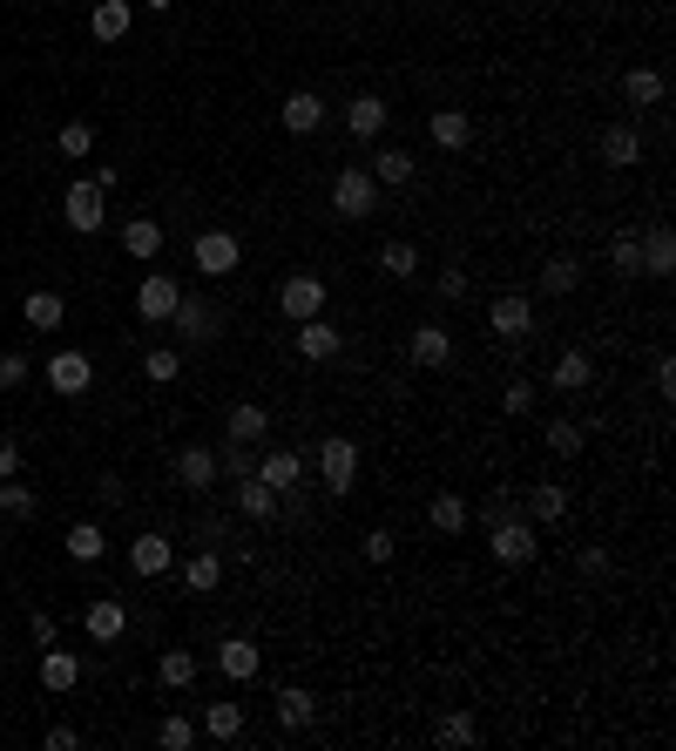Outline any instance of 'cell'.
Segmentation results:
<instances>
[{"instance_id":"cell-8","label":"cell","mask_w":676,"mask_h":751,"mask_svg":"<svg viewBox=\"0 0 676 751\" xmlns=\"http://www.w3.org/2000/svg\"><path fill=\"white\" fill-rule=\"evenodd\" d=\"M41 379H48V393H61V399H81L96 386V359L89 353H54L48 366H41Z\"/></svg>"},{"instance_id":"cell-46","label":"cell","mask_w":676,"mask_h":751,"mask_svg":"<svg viewBox=\"0 0 676 751\" xmlns=\"http://www.w3.org/2000/svg\"><path fill=\"white\" fill-rule=\"evenodd\" d=\"M28 379H34V359L21 346H8V353H0V393H21Z\"/></svg>"},{"instance_id":"cell-19","label":"cell","mask_w":676,"mask_h":751,"mask_svg":"<svg viewBox=\"0 0 676 751\" xmlns=\"http://www.w3.org/2000/svg\"><path fill=\"white\" fill-rule=\"evenodd\" d=\"M386 122H392V109H386L379 96H352V102H346V136H352V142H379Z\"/></svg>"},{"instance_id":"cell-32","label":"cell","mask_w":676,"mask_h":751,"mask_svg":"<svg viewBox=\"0 0 676 751\" xmlns=\"http://www.w3.org/2000/svg\"><path fill=\"white\" fill-rule=\"evenodd\" d=\"M122 250H129V258H142V265H156L162 258V224L156 217H129L122 224Z\"/></svg>"},{"instance_id":"cell-25","label":"cell","mask_w":676,"mask_h":751,"mask_svg":"<svg viewBox=\"0 0 676 751\" xmlns=\"http://www.w3.org/2000/svg\"><path fill=\"white\" fill-rule=\"evenodd\" d=\"M74 684H81V656H74V650H54V643H48V650H41V691L68 698Z\"/></svg>"},{"instance_id":"cell-21","label":"cell","mask_w":676,"mask_h":751,"mask_svg":"<svg viewBox=\"0 0 676 751\" xmlns=\"http://www.w3.org/2000/svg\"><path fill=\"white\" fill-rule=\"evenodd\" d=\"M258 663H265V656H258V643H250V636H223V643H217V671H223L230 684H250V678H258Z\"/></svg>"},{"instance_id":"cell-18","label":"cell","mask_w":676,"mask_h":751,"mask_svg":"<svg viewBox=\"0 0 676 751\" xmlns=\"http://www.w3.org/2000/svg\"><path fill=\"white\" fill-rule=\"evenodd\" d=\"M406 353H412V366H427V373H440V366L454 359V332H447V325H412V339H406Z\"/></svg>"},{"instance_id":"cell-37","label":"cell","mask_w":676,"mask_h":751,"mask_svg":"<svg viewBox=\"0 0 676 751\" xmlns=\"http://www.w3.org/2000/svg\"><path fill=\"white\" fill-rule=\"evenodd\" d=\"M427 129H434L440 149H467V142H474V116H467V109H434Z\"/></svg>"},{"instance_id":"cell-54","label":"cell","mask_w":676,"mask_h":751,"mask_svg":"<svg viewBox=\"0 0 676 751\" xmlns=\"http://www.w3.org/2000/svg\"><path fill=\"white\" fill-rule=\"evenodd\" d=\"M575 569H581L588 582H603V575H609V549H581V555H575Z\"/></svg>"},{"instance_id":"cell-47","label":"cell","mask_w":676,"mask_h":751,"mask_svg":"<svg viewBox=\"0 0 676 751\" xmlns=\"http://www.w3.org/2000/svg\"><path fill=\"white\" fill-rule=\"evenodd\" d=\"M54 149H61V156H74V162H81V156H96V129H89V122H61Z\"/></svg>"},{"instance_id":"cell-26","label":"cell","mask_w":676,"mask_h":751,"mask_svg":"<svg viewBox=\"0 0 676 751\" xmlns=\"http://www.w3.org/2000/svg\"><path fill=\"white\" fill-rule=\"evenodd\" d=\"M643 237V278H669L676 271V237H669V224H649V230H636Z\"/></svg>"},{"instance_id":"cell-41","label":"cell","mask_w":676,"mask_h":751,"mask_svg":"<svg viewBox=\"0 0 676 751\" xmlns=\"http://www.w3.org/2000/svg\"><path fill=\"white\" fill-rule=\"evenodd\" d=\"M541 434H548V454H561V461H575V454L588 447V427H581V421H568V413H561V421H548Z\"/></svg>"},{"instance_id":"cell-22","label":"cell","mask_w":676,"mask_h":751,"mask_svg":"<svg viewBox=\"0 0 676 751\" xmlns=\"http://www.w3.org/2000/svg\"><path fill=\"white\" fill-rule=\"evenodd\" d=\"M129 28H136V8H129V0H96V14H89V34H96L102 48L129 41Z\"/></svg>"},{"instance_id":"cell-3","label":"cell","mask_w":676,"mask_h":751,"mask_svg":"<svg viewBox=\"0 0 676 751\" xmlns=\"http://www.w3.org/2000/svg\"><path fill=\"white\" fill-rule=\"evenodd\" d=\"M487 555H494V562H507V569H528V562L541 555V542H535V522H528V515H507V522H494V528H487Z\"/></svg>"},{"instance_id":"cell-61","label":"cell","mask_w":676,"mask_h":751,"mask_svg":"<svg viewBox=\"0 0 676 751\" xmlns=\"http://www.w3.org/2000/svg\"><path fill=\"white\" fill-rule=\"evenodd\" d=\"M89 184H96V190H116V184H122V170H116V162H96V177H89Z\"/></svg>"},{"instance_id":"cell-56","label":"cell","mask_w":676,"mask_h":751,"mask_svg":"<svg viewBox=\"0 0 676 751\" xmlns=\"http://www.w3.org/2000/svg\"><path fill=\"white\" fill-rule=\"evenodd\" d=\"M14 474H21V441L0 434V481H14Z\"/></svg>"},{"instance_id":"cell-12","label":"cell","mask_w":676,"mask_h":751,"mask_svg":"<svg viewBox=\"0 0 676 751\" xmlns=\"http://www.w3.org/2000/svg\"><path fill=\"white\" fill-rule=\"evenodd\" d=\"M250 474H258L271 494H291L305 481V454L298 447H258V467H250Z\"/></svg>"},{"instance_id":"cell-60","label":"cell","mask_w":676,"mask_h":751,"mask_svg":"<svg viewBox=\"0 0 676 751\" xmlns=\"http://www.w3.org/2000/svg\"><path fill=\"white\" fill-rule=\"evenodd\" d=\"M656 393H663V399L676 393V359H669V353H656Z\"/></svg>"},{"instance_id":"cell-57","label":"cell","mask_w":676,"mask_h":751,"mask_svg":"<svg viewBox=\"0 0 676 751\" xmlns=\"http://www.w3.org/2000/svg\"><path fill=\"white\" fill-rule=\"evenodd\" d=\"M197 542H203V549H223V542H230V528H223L217 515H197Z\"/></svg>"},{"instance_id":"cell-23","label":"cell","mask_w":676,"mask_h":751,"mask_svg":"<svg viewBox=\"0 0 676 751\" xmlns=\"http://www.w3.org/2000/svg\"><path fill=\"white\" fill-rule=\"evenodd\" d=\"M177 575H183L190 596H217V582H223V549H203V542H197V555H190Z\"/></svg>"},{"instance_id":"cell-59","label":"cell","mask_w":676,"mask_h":751,"mask_svg":"<svg viewBox=\"0 0 676 751\" xmlns=\"http://www.w3.org/2000/svg\"><path fill=\"white\" fill-rule=\"evenodd\" d=\"M28 630H34V643H41V650H48V643H54V636H61V623H54V616H48V610H34V616H28Z\"/></svg>"},{"instance_id":"cell-14","label":"cell","mask_w":676,"mask_h":751,"mask_svg":"<svg viewBox=\"0 0 676 751\" xmlns=\"http://www.w3.org/2000/svg\"><path fill=\"white\" fill-rule=\"evenodd\" d=\"M223 441H243V447H265V441H271V413H265L258 399H237V406L223 413Z\"/></svg>"},{"instance_id":"cell-27","label":"cell","mask_w":676,"mask_h":751,"mask_svg":"<svg viewBox=\"0 0 676 751\" xmlns=\"http://www.w3.org/2000/svg\"><path fill=\"white\" fill-rule=\"evenodd\" d=\"M623 96H629V109H663L669 75H663V68H629V75H623Z\"/></svg>"},{"instance_id":"cell-15","label":"cell","mask_w":676,"mask_h":751,"mask_svg":"<svg viewBox=\"0 0 676 751\" xmlns=\"http://www.w3.org/2000/svg\"><path fill=\"white\" fill-rule=\"evenodd\" d=\"M325 116H331V102H325L318 89H298V96H285V109H278V122H285L291 136H318Z\"/></svg>"},{"instance_id":"cell-31","label":"cell","mask_w":676,"mask_h":751,"mask_svg":"<svg viewBox=\"0 0 676 751\" xmlns=\"http://www.w3.org/2000/svg\"><path fill=\"white\" fill-rule=\"evenodd\" d=\"M203 738H210V744H237V738H243V704H230V698L203 704Z\"/></svg>"},{"instance_id":"cell-42","label":"cell","mask_w":676,"mask_h":751,"mask_svg":"<svg viewBox=\"0 0 676 751\" xmlns=\"http://www.w3.org/2000/svg\"><path fill=\"white\" fill-rule=\"evenodd\" d=\"M535 285H541V291H548V298H568V291H575V285H581V265H575V258H548V265H541V278H535Z\"/></svg>"},{"instance_id":"cell-2","label":"cell","mask_w":676,"mask_h":751,"mask_svg":"<svg viewBox=\"0 0 676 751\" xmlns=\"http://www.w3.org/2000/svg\"><path fill=\"white\" fill-rule=\"evenodd\" d=\"M487 332L500 346H521V339H535L541 332V318H535V298L528 291H500L494 305H487Z\"/></svg>"},{"instance_id":"cell-7","label":"cell","mask_w":676,"mask_h":751,"mask_svg":"<svg viewBox=\"0 0 676 751\" xmlns=\"http://www.w3.org/2000/svg\"><path fill=\"white\" fill-rule=\"evenodd\" d=\"M190 258H197V271H203V278H230V271L243 265V244H237L230 230H197Z\"/></svg>"},{"instance_id":"cell-9","label":"cell","mask_w":676,"mask_h":751,"mask_svg":"<svg viewBox=\"0 0 676 751\" xmlns=\"http://www.w3.org/2000/svg\"><path fill=\"white\" fill-rule=\"evenodd\" d=\"M325 298H331V291H325V278H318V271H291V278L278 285V312H285L291 325H298V318H318V312H325Z\"/></svg>"},{"instance_id":"cell-51","label":"cell","mask_w":676,"mask_h":751,"mask_svg":"<svg viewBox=\"0 0 676 751\" xmlns=\"http://www.w3.org/2000/svg\"><path fill=\"white\" fill-rule=\"evenodd\" d=\"M359 549H366V562H372V569H386V562L399 555V542H392V528H372V535H366Z\"/></svg>"},{"instance_id":"cell-36","label":"cell","mask_w":676,"mask_h":751,"mask_svg":"<svg viewBox=\"0 0 676 751\" xmlns=\"http://www.w3.org/2000/svg\"><path fill=\"white\" fill-rule=\"evenodd\" d=\"M311 718H318V698H311L305 684H285V691H278V724H285V731H311Z\"/></svg>"},{"instance_id":"cell-44","label":"cell","mask_w":676,"mask_h":751,"mask_svg":"<svg viewBox=\"0 0 676 751\" xmlns=\"http://www.w3.org/2000/svg\"><path fill=\"white\" fill-rule=\"evenodd\" d=\"M177 373H183V353H177V346H149V353H142V379H149V386H169Z\"/></svg>"},{"instance_id":"cell-48","label":"cell","mask_w":676,"mask_h":751,"mask_svg":"<svg viewBox=\"0 0 676 751\" xmlns=\"http://www.w3.org/2000/svg\"><path fill=\"white\" fill-rule=\"evenodd\" d=\"M507 515H521V494H515V487H494V494L480 501V528H494V522H507Z\"/></svg>"},{"instance_id":"cell-39","label":"cell","mask_w":676,"mask_h":751,"mask_svg":"<svg viewBox=\"0 0 676 751\" xmlns=\"http://www.w3.org/2000/svg\"><path fill=\"white\" fill-rule=\"evenodd\" d=\"M379 271H386V278H419V244L386 237V244H379Z\"/></svg>"},{"instance_id":"cell-17","label":"cell","mask_w":676,"mask_h":751,"mask_svg":"<svg viewBox=\"0 0 676 751\" xmlns=\"http://www.w3.org/2000/svg\"><path fill=\"white\" fill-rule=\"evenodd\" d=\"M521 515H528L535 528H555V522L568 515V487H561V481H535V487L521 494Z\"/></svg>"},{"instance_id":"cell-58","label":"cell","mask_w":676,"mask_h":751,"mask_svg":"<svg viewBox=\"0 0 676 751\" xmlns=\"http://www.w3.org/2000/svg\"><path fill=\"white\" fill-rule=\"evenodd\" d=\"M41 744H48V751H74V744H81V731H74V724H48V731H41Z\"/></svg>"},{"instance_id":"cell-50","label":"cell","mask_w":676,"mask_h":751,"mask_svg":"<svg viewBox=\"0 0 676 751\" xmlns=\"http://www.w3.org/2000/svg\"><path fill=\"white\" fill-rule=\"evenodd\" d=\"M156 744H162V751H190V744H197V724H190V718H162V724H156Z\"/></svg>"},{"instance_id":"cell-16","label":"cell","mask_w":676,"mask_h":751,"mask_svg":"<svg viewBox=\"0 0 676 751\" xmlns=\"http://www.w3.org/2000/svg\"><path fill=\"white\" fill-rule=\"evenodd\" d=\"M596 156L609 162V170H636V162H643V136H636V122H609V129L596 136Z\"/></svg>"},{"instance_id":"cell-53","label":"cell","mask_w":676,"mask_h":751,"mask_svg":"<svg viewBox=\"0 0 676 751\" xmlns=\"http://www.w3.org/2000/svg\"><path fill=\"white\" fill-rule=\"evenodd\" d=\"M434 291H440L447 305H460V298H467V271H460V265H447V271L434 278Z\"/></svg>"},{"instance_id":"cell-40","label":"cell","mask_w":676,"mask_h":751,"mask_svg":"<svg viewBox=\"0 0 676 751\" xmlns=\"http://www.w3.org/2000/svg\"><path fill=\"white\" fill-rule=\"evenodd\" d=\"M34 508H41V494L14 474V481H0V515L8 522H34Z\"/></svg>"},{"instance_id":"cell-11","label":"cell","mask_w":676,"mask_h":751,"mask_svg":"<svg viewBox=\"0 0 676 751\" xmlns=\"http://www.w3.org/2000/svg\"><path fill=\"white\" fill-rule=\"evenodd\" d=\"M177 298H183V285H177V278H169V271H149V278L136 285V318H142V325H169Z\"/></svg>"},{"instance_id":"cell-55","label":"cell","mask_w":676,"mask_h":751,"mask_svg":"<svg viewBox=\"0 0 676 751\" xmlns=\"http://www.w3.org/2000/svg\"><path fill=\"white\" fill-rule=\"evenodd\" d=\"M96 501H102V508H116V501H129L122 474H96Z\"/></svg>"},{"instance_id":"cell-30","label":"cell","mask_w":676,"mask_h":751,"mask_svg":"<svg viewBox=\"0 0 676 751\" xmlns=\"http://www.w3.org/2000/svg\"><path fill=\"white\" fill-rule=\"evenodd\" d=\"M21 318H28L34 332H61V325H68V298H61V291H28V298H21Z\"/></svg>"},{"instance_id":"cell-33","label":"cell","mask_w":676,"mask_h":751,"mask_svg":"<svg viewBox=\"0 0 676 751\" xmlns=\"http://www.w3.org/2000/svg\"><path fill=\"white\" fill-rule=\"evenodd\" d=\"M548 386L555 393H588V386H596V359H588V353H561L555 373H548Z\"/></svg>"},{"instance_id":"cell-4","label":"cell","mask_w":676,"mask_h":751,"mask_svg":"<svg viewBox=\"0 0 676 751\" xmlns=\"http://www.w3.org/2000/svg\"><path fill=\"white\" fill-rule=\"evenodd\" d=\"M169 325H177L183 346H217L223 339V305H203V298H177V312H169Z\"/></svg>"},{"instance_id":"cell-45","label":"cell","mask_w":676,"mask_h":751,"mask_svg":"<svg viewBox=\"0 0 676 751\" xmlns=\"http://www.w3.org/2000/svg\"><path fill=\"white\" fill-rule=\"evenodd\" d=\"M474 738H480V724H474L467 711H447V718L434 724V744H447V751H454V744H474Z\"/></svg>"},{"instance_id":"cell-29","label":"cell","mask_w":676,"mask_h":751,"mask_svg":"<svg viewBox=\"0 0 676 751\" xmlns=\"http://www.w3.org/2000/svg\"><path fill=\"white\" fill-rule=\"evenodd\" d=\"M237 515H243V522H278V494H271L258 474H243V481H237Z\"/></svg>"},{"instance_id":"cell-62","label":"cell","mask_w":676,"mask_h":751,"mask_svg":"<svg viewBox=\"0 0 676 751\" xmlns=\"http://www.w3.org/2000/svg\"><path fill=\"white\" fill-rule=\"evenodd\" d=\"M169 8H177V0H149V14H169Z\"/></svg>"},{"instance_id":"cell-34","label":"cell","mask_w":676,"mask_h":751,"mask_svg":"<svg viewBox=\"0 0 676 751\" xmlns=\"http://www.w3.org/2000/svg\"><path fill=\"white\" fill-rule=\"evenodd\" d=\"M427 522H434L440 535H467V522H474L467 494H434V501H427Z\"/></svg>"},{"instance_id":"cell-6","label":"cell","mask_w":676,"mask_h":751,"mask_svg":"<svg viewBox=\"0 0 676 751\" xmlns=\"http://www.w3.org/2000/svg\"><path fill=\"white\" fill-rule=\"evenodd\" d=\"M61 217H68V230H74V237H96V230L109 224V190H96L89 177H81V184H68V197H61Z\"/></svg>"},{"instance_id":"cell-52","label":"cell","mask_w":676,"mask_h":751,"mask_svg":"<svg viewBox=\"0 0 676 751\" xmlns=\"http://www.w3.org/2000/svg\"><path fill=\"white\" fill-rule=\"evenodd\" d=\"M500 406H507V413H535V379H507Z\"/></svg>"},{"instance_id":"cell-24","label":"cell","mask_w":676,"mask_h":751,"mask_svg":"<svg viewBox=\"0 0 676 751\" xmlns=\"http://www.w3.org/2000/svg\"><path fill=\"white\" fill-rule=\"evenodd\" d=\"M81 630H89L96 643H122V630H129V610H122L116 596H96L89 610H81Z\"/></svg>"},{"instance_id":"cell-49","label":"cell","mask_w":676,"mask_h":751,"mask_svg":"<svg viewBox=\"0 0 676 751\" xmlns=\"http://www.w3.org/2000/svg\"><path fill=\"white\" fill-rule=\"evenodd\" d=\"M250 467H258V461H250L243 441H223V447H217V474H223V481H243Z\"/></svg>"},{"instance_id":"cell-43","label":"cell","mask_w":676,"mask_h":751,"mask_svg":"<svg viewBox=\"0 0 676 751\" xmlns=\"http://www.w3.org/2000/svg\"><path fill=\"white\" fill-rule=\"evenodd\" d=\"M609 265H616L623 278H643V237H636V230H616V237H609Z\"/></svg>"},{"instance_id":"cell-13","label":"cell","mask_w":676,"mask_h":751,"mask_svg":"<svg viewBox=\"0 0 676 751\" xmlns=\"http://www.w3.org/2000/svg\"><path fill=\"white\" fill-rule=\"evenodd\" d=\"M129 569H136L142 582L169 575V569H177V542H169V535H156V528H142V535L129 542Z\"/></svg>"},{"instance_id":"cell-20","label":"cell","mask_w":676,"mask_h":751,"mask_svg":"<svg viewBox=\"0 0 676 751\" xmlns=\"http://www.w3.org/2000/svg\"><path fill=\"white\" fill-rule=\"evenodd\" d=\"M223 474H217V447H183L177 454V487L183 494H210Z\"/></svg>"},{"instance_id":"cell-28","label":"cell","mask_w":676,"mask_h":751,"mask_svg":"<svg viewBox=\"0 0 676 751\" xmlns=\"http://www.w3.org/2000/svg\"><path fill=\"white\" fill-rule=\"evenodd\" d=\"M366 170L379 177V190H399V184H412V149H399V142H379Z\"/></svg>"},{"instance_id":"cell-38","label":"cell","mask_w":676,"mask_h":751,"mask_svg":"<svg viewBox=\"0 0 676 751\" xmlns=\"http://www.w3.org/2000/svg\"><path fill=\"white\" fill-rule=\"evenodd\" d=\"M156 678H162V691L197 684V650H162V656H156Z\"/></svg>"},{"instance_id":"cell-35","label":"cell","mask_w":676,"mask_h":751,"mask_svg":"<svg viewBox=\"0 0 676 751\" xmlns=\"http://www.w3.org/2000/svg\"><path fill=\"white\" fill-rule=\"evenodd\" d=\"M61 549H68V562H102L109 555V535H102V522H74L61 535Z\"/></svg>"},{"instance_id":"cell-10","label":"cell","mask_w":676,"mask_h":751,"mask_svg":"<svg viewBox=\"0 0 676 751\" xmlns=\"http://www.w3.org/2000/svg\"><path fill=\"white\" fill-rule=\"evenodd\" d=\"M291 346H298V359H311V366H325V359H338L346 353V332H338L325 312L318 318H298V332H291Z\"/></svg>"},{"instance_id":"cell-1","label":"cell","mask_w":676,"mask_h":751,"mask_svg":"<svg viewBox=\"0 0 676 751\" xmlns=\"http://www.w3.org/2000/svg\"><path fill=\"white\" fill-rule=\"evenodd\" d=\"M379 210V177L366 170V162H346V170L331 177V217H346V224H366Z\"/></svg>"},{"instance_id":"cell-5","label":"cell","mask_w":676,"mask_h":751,"mask_svg":"<svg viewBox=\"0 0 676 751\" xmlns=\"http://www.w3.org/2000/svg\"><path fill=\"white\" fill-rule=\"evenodd\" d=\"M311 461H318V481H325V494H352V481H359V447H352L346 434H325Z\"/></svg>"}]
</instances>
